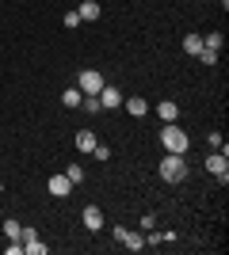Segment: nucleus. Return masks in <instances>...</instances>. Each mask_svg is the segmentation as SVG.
Masks as SVG:
<instances>
[{"label":"nucleus","mask_w":229,"mask_h":255,"mask_svg":"<svg viewBox=\"0 0 229 255\" xmlns=\"http://www.w3.org/2000/svg\"><path fill=\"white\" fill-rule=\"evenodd\" d=\"M222 46H226L222 31H214V34H207V38H203V50H222Z\"/></svg>","instance_id":"dca6fc26"},{"label":"nucleus","mask_w":229,"mask_h":255,"mask_svg":"<svg viewBox=\"0 0 229 255\" xmlns=\"http://www.w3.org/2000/svg\"><path fill=\"white\" fill-rule=\"evenodd\" d=\"M115 240H119L122 248H130V252H142V248H149V244H145V236H142V233H130L126 225H115Z\"/></svg>","instance_id":"20e7f679"},{"label":"nucleus","mask_w":229,"mask_h":255,"mask_svg":"<svg viewBox=\"0 0 229 255\" xmlns=\"http://www.w3.org/2000/svg\"><path fill=\"white\" fill-rule=\"evenodd\" d=\"M84 229H92V233L103 229V213H99V206H88V210H84Z\"/></svg>","instance_id":"1a4fd4ad"},{"label":"nucleus","mask_w":229,"mask_h":255,"mask_svg":"<svg viewBox=\"0 0 229 255\" xmlns=\"http://www.w3.org/2000/svg\"><path fill=\"white\" fill-rule=\"evenodd\" d=\"M65 175H69V183L76 187V183L84 179V168H80V164H69V171H65Z\"/></svg>","instance_id":"6ab92c4d"},{"label":"nucleus","mask_w":229,"mask_h":255,"mask_svg":"<svg viewBox=\"0 0 229 255\" xmlns=\"http://www.w3.org/2000/svg\"><path fill=\"white\" fill-rule=\"evenodd\" d=\"M207 171H210V175H218L222 183H229V156H226V152H210V156H207Z\"/></svg>","instance_id":"39448f33"},{"label":"nucleus","mask_w":229,"mask_h":255,"mask_svg":"<svg viewBox=\"0 0 229 255\" xmlns=\"http://www.w3.org/2000/svg\"><path fill=\"white\" fill-rule=\"evenodd\" d=\"M80 23H84V19H80L76 11H65V27H69V31H73V27H80Z\"/></svg>","instance_id":"4be33fe9"},{"label":"nucleus","mask_w":229,"mask_h":255,"mask_svg":"<svg viewBox=\"0 0 229 255\" xmlns=\"http://www.w3.org/2000/svg\"><path fill=\"white\" fill-rule=\"evenodd\" d=\"M46 187H50V194H54V198H65V194L73 191V183H69L65 171H61V175H50V183H46Z\"/></svg>","instance_id":"6e6552de"},{"label":"nucleus","mask_w":229,"mask_h":255,"mask_svg":"<svg viewBox=\"0 0 229 255\" xmlns=\"http://www.w3.org/2000/svg\"><path fill=\"white\" fill-rule=\"evenodd\" d=\"M161 179L164 183H184L187 179V164L180 152H168V156H161Z\"/></svg>","instance_id":"f03ea898"},{"label":"nucleus","mask_w":229,"mask_h":255,"mask_svg":"<svg viewBox=\"0 0 229 255\" xmlns=\"http://www.w3.org/2000/svg\"><path fill=\"white\" fill-rule=\"evenodd\" d=\"M76 15H80V19H99V4L96 0H84V4L76 8Z\"/></svg>","instance_id":"ddd939ff"},{"label":"nucleus","mask_w":229,"mask_h":255,"mask_svg":"<svg viewBox=\"0 0 229 255\" xmlns=\"http://www.w3.org/2000/svg\"><path fill=\"white\" fill-rule=\"evenodd\" d=\"M19 244H23V252H31V255H46V252H50V248L38 240L34 229H23V233H19Z\"/></svg>","instance_id":"0eeeda50"},{"label":"nucleus","mask_w":229,"mask_h":255,"mask_svg":"<svg viewBox=\"0 0 229 255\" xmlns=\"http://www.w3.org/2000/svg\"><path fill=\"white\" fill-rule=\"evenodd\" d=\"M80 107H84L88 115H99V111H103V107H99V96H84V99H80Z\"/></svg>","instance_id":"a211bd4d"},{"label":"nucleus","mask_w":229,"mask_h":255,"mask_svg":"<svg viewBox=\"0 0 229 255\" xmlns=\"http://www.w3.org/2000/svg\"><path fill=\"white\" fill-rule=\"evenodd\" d=\"M157 115H161L164 122H176V118H180V107H176V103H168V99H164V103L157 107Z\"/></svg>","instance_id":"4468645a"},{"label":"nucleus","mask_w":229,"mask_h":255,"mask_svg":"<svg viewBox=\"0 0 229 255\" xmlns=\"http://www.w3.org/2000/svg\"><path fill=\"white\" fill-rule=\"evenodd\" d=\"M122 107H126V111H130L134 118H142L145 111H149V103H145L142 96H130V99H122Z\"/></svg>","instance_id":"9d476101"},{"label":"nucleus","mask_w":229,"mask_h":255,"mask_svg":"<svg viewBox=\"0 0 229 255\" xmlns=\"http://www.w3.org/2000/svg\"><path fill=\"white\" fill-rule=\"evenodd\" d=\"M92 156L103 164V160H111V149H107V145H96V149H92Z\"/></svg>","instance_id":"412c9836"},{"label":"nucleus","mask_w":229,"mask_h":255,"mask_svg":"<svg viewBox=\"0 0 229 255\" xmlns=\"http://www.w3.org/2000/svg\"><path fill=\"white\" fill-rule=\"evenodd\" d=\"M184 50L191 53V57H199V53H203V34H195V31H191V34L184 38Z\"/></svg>","instance_id":"f8f14e48"},{"label":"nucleus","mask_w":229,"mask_h":255,"mask_svg":"<svg viewBox=\"0 0 229 255\" xmlns=\"http://www.w3.org/2000/svg\"><path fill=\"white\" fill-rule=\"evenodd\" d=\"M80 99H84V92H80V88H69V92H61V103H65V107H80Z\"/></svg>","instance_id":"2eb2a0df"},{"label":"nucleus","mask_w":229,"mask_h":255,"mask_svg":"<svg viewBox=\"0 0 229 255\" xmlns=\"http://www.w3.org/2000/svg\"><path fill=\"white\" fill-rule=\"evenodd\" d=\"M96 145H99V141H96L92 129H80V133H76V149H80V152H92Z\"/></svg>","instance_id":"9b49d317"},{"label":"nucleus","mask_w":229,"mask_h":255,"mask_svg":"<svg viewBox=\"0 0 229 255\" xmlns=\"http://www.w3.org/2000/svg\"><path fill=\"white\" fill-rule=\"evenodd\" d=\"M122 99H126V96H122L115 84H103V88H99V107H103V111H115V107H122Z\"/></svg>","instance_id":"423d86ee"},{"label":"nucleus","mask_w":229,"mask_h":255,"mask_svg":"<svg viewBox=\"0 0 229 255\" xmlns=\"http://www.w3.org/2000/svg\"><path fill=\"white\" fill-rule=\"evenodd\" d=\"M195 61H203V65H218V50H203Z\"/></svg>","instance_id":"aec40b11"},{"label":"nucleus","mask_w":229,"mask_h":255,"mask_svg":"<svg viewBox=\"0 0 229 255\" xmlns=\"http://www.w3.org/2000/svg\"><path fill=\"white\" fill-rule=\"evenodd\" d=\"M161 149L164 152H180V156H184V152L191 149V141H187V133L176 126V122H168V126L161 129Z\"/></svg>","instance_id":"f257e3e1"},{"label":"nucleus","mask_w":229,"mask_h":255,"mask_svg":"<svg viewBox=\"0 0 229 255\" xmlns=\"http://www.w3.org/2000/svg\"><path fill=\"white\" fill-rule=\"evenodd\" d=\"M0 191H4V183H0Z\"/></svg>","instance_id":"5701e85b"},{"label":"nucleus","mask_w":229,"mask_h":255,"mask_svg":"<svg viewBox=\"0 0 229 255\" xmlns=\"http://www.w3.org/2000/svg\"><path fill=\"white\" fill-rule=\"evenodd\" d=\"M19 233H23V225L8 217V221H4V236H8V240H19Z\"/></svg>","instance_id":"f3484780"},{"label":"nucleus","mask_w":229,"mask_h":255,"mask_svg":"<svg viewBox=\"0 0 229 255\" xmlns=\"http://www.w3.org/2000/svg\"><path fill=\"white\" fill-rule=\"evenodd\" d=\"M107 84L103 76H99V69H84V73L76 76V88L84 92V96H99V88Z\"/></svg>","instance_id":"7ed1b4c3"}]
</instances>
